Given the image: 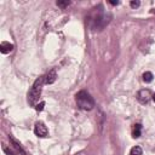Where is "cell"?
I'll return each instance as SVG.
<instances>
[{
  "label": "cell",
  "mask_w": 155,
  "mask_h": 155,
  "mask_svg": "<svg viewBox=\"0 0 155 155\" xmlns=\"http://www.w3.org/2000/svg\"><path fill=\"white\" fill-rule=\"evenodd\" d=\"M76 104L84 110H91L95 107V101L91 97V95L86 91H80L75 96Z\"/></svg>",
  "instance_id": "cell-2"
},
{
  "label": "cell",
  "mask_w": 155,
  "mask_h": 155,
  "mask_svg": "<svg viewBox=\"0 0 155 155\" xmlns=\"http://www.w3.org/2000/svg\"><path fill=\"white\" fill-rule=\"evenodd\" d=\"M56 4H57V6H59V7H67L68 5H70V1L66 0V1H57Z\"/></svg>",
  "instance_id": "cell-11"
},
{
  "label": "cell",
  "mask_w": 155,
  "mask_h": 155,
  "mask_svg": "<svg viewBox=\"0 0 155 155\" xmlns=\"http://www.w3.org/2000/svg\"><path fill=\"white\" fill-rule=\"evenodd\" d=\"M153 80V74L150 73V71H146V73L143 74V81L146 82H150Z\"/></svg>",
  "instance_id": "cell-10"
},
{
  "label": "cell",
  "mask_w": 155,
  "mask_h": 155,
  "mask_svg": "<svg viewBox=\"0 0 155 155\" xmlns=\"http://www.w3.org/2000/svg\"><path fill=\"white\" fill-rule=\"evenodd\" d=\"M153 12H154V14H155V10H154V11H153Z\"/></svg>",
  "instance_id": "cell-17"
},
{
  "label": "cell",
  "mask_w": 155,
  "mask_h": 155,
  "mask_svg": "<svg viewBox=\"0 0 155 155\" xmlns=\"http://www.w3.org/2000/svg\"><path fill=\"white\" fill-rule=\"evenodd\" d=\"M14 49V45L7 43V41H4V43H1V45H0V51H1L3 54H9Z\"/></svg>",
  "instance_id": "cell-7"
},
{
  "label": "cell",
  "mask_w": 155,
  "mask_h": 155,
  "mask_svg": "<svg viewBox=\"0 0 155 155\" xmlns=\"http://www.w3.org/2000/svg\"><path fill=\"white\" fill-rule=\"evenodd\" d=\"M131 7H133V9H136V7H138L139 5H141V3L139 1H131Z\"/></svg>",
  "instance_id": "cell-14"
},
{
  "label": "cell",
  "mask_w": 155,
  "mask_h": 155,
  "mask_svg": "<svg viewBox=\"0 0 155 155\" xmlns=\"http://www.w3.org/2000/svg\"><path fill=\"white\" fill-rule=\"evenodd\" d=\"M44 106H45V103H44V102H41V103H39V104L35 106V109H36L38 111H41V110L44 109Z\"/></svg>",
  "instance_id": "cell-12"
},
{
  "label": "cell",
  "mask_w": 155,
  "mask_h": 155,
  "mask_svg": "<svg viewBox=\"0 0 155 155\" xmlns=\"http://www.w3.org/2000/svg\"><path fill=\"white\" fill-rule=\"evenodd\" d=\"M56 78H57L56 70H55V69H51L49 73L46 74V76H45V84H47V85L54 84V82L56 81Z\"/></svg>",
  "instance_id": "cell-5"
},
{
  "label": "cell",
  "mask_w": 155,
  "mask_h": 155,
  "mask_svg": "<svg viewBox=\"0 0 155 155\" xmlns=\"http://www.w3.org/2000/svg\"><path fill=\"white\" fill-rule=\"evenodd\" d=\"M151 99H153V101H154V103H155V94L153 95V97H151Z\"/></svg>",
  "instance_id": "cell-16"
},
{
  "label": "cell",
  "mask_w": 155,
  "mask_h": 155,
  "mask_svg": "<svg viewBox=\"0 0 155 155\" xmlns=\"http://www.w3.org/2000/svg\"><path fill=\"white\" fill-rule=\"evenodd\" d=\"M130 155H143L142 153V148L141 147H133L130 151Z\"/></svg>",
  "instance_id": "cell-9"
},
{
  "label": "cell",
  "mask_w": 155,
  "mask_h": 155,
  "mask_svg": "<svg viewBox=\"0 0 155 155\" xmlns=\"http://www.w3.org/2000/svg\"><path fill=\"white\" fill-rule=\"evenodd\" d=\"M110 4H111V5H118L119 1H110Z\"/></svg>",
  "instance_id": "cell-15"
},
{
  "label": "cell",
  "mask_w": 155,
  "mask_h": 155,
  "mask_svg": "<svg viewBox=\"0 0 155 155\" xmlns=\"http://www.w3.org/2000/svg\"><path fill=\"white\" fill-rule=\"evenodd\" d=\"M3 149H4V151H5V154H6V155H16V154H14L11 150H10L6 146H4V147H3Z\"/></svg>",
  "instance_id": "cell-13"
},
{
  "label": "cell",
  "mask_w": 155,
  "mask_h": 155,
  "mask_svg": "<svg viewBox=\"0 0 155 155\" xmlns=\"http://www.w3.org/2000/svg\"><path fill=\"white\" fill-rule=\"evenodd\" d=\"M141 130H142V125H139V124H136V125L133 126L132 137H133V138H138V137L141 136Z\"/></svg>",
  "instance_id": "cell-8"
},
{
  "label": "cell",
  "mask_w": 155,
  "mask_h": 155,
  "mask_svg": "<svg viewBox=\"0 0 155 155\" xmlns=\"http://www.w3.org/2000/svg\"><path fill=\"white\" fill-rule=\"evenodd\" d=\"M34 133H35L38 137H46V136L49 135V130H47V127L45 126L44 122L38 121V122L35 124V126H34Z\"/></svg>",
  "instance_id": "cell-3"
},
{
  "label": "cell",
  "mask_w": 155,
  "mask_h": 155,
  "mask_svg": "<svg viewBox=\"0 0 155 155\" xmlns=\"http://www.w3.org/2000/svg\"><path fill=\"white\" fill-rule=\"evenodd\" d=\"M153 95L150 94V91L147 89H144V90H141L138 94H137V99L142 103V104H147V103H149V101L151 99Z\"/></svg>",
  "instance_id": "cell-4"
},
{
  "label": "cell",
  "mask_w": 155,
  "mask_h": 155,
  "mask_svg": "<svg viewBox=\"0 0 155 155\" xmlns=\"http://www.w3.org/2000/svg\"><path fill=\"white\" fill-rule=\"evenodd\" d=\"M9 139H10V142H11V144L14 146V148L21 154V155H26V151L23 150V148H22V146H21V143L18 142V141H16L12 136H9Z\"/></svg>",
  "instance_id": "cell-6"
},
{
  "label": "cell",
  "mask_w": 155,
  "mask_h": 155,
  "mask_svg": "<svg viewBox=\"0 0 155 155\" xmlns=\"http://www.w3.org/2000/svg\"><path fill=\"white\" fill-rule=\"evenodd\" d=\"M45 81V76H40L35 80V82L33 84L32 89H30L29 94H28V102L30 106H35L36 102L39 101L40 96H41V90H43V84Z\"/></svg>",
  "instance_id": "cell-1"
}]
</instances>
